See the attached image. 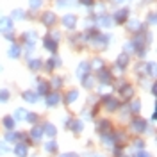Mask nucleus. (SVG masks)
<instances>
[{
  "instance_id": "obj_1",
  "label": "nucleus",
  "mask_w": 157,
  "mask_h": 157,
  "mask_svg": "<svg viewBox=\"0 0 157 157\" xmlns=\"http://www.w3.org/2000/svg\"><path fill=\"white\" fill-rule=\"evenodd\" d=\"M75 23H77V16L75 14H66L63 16V25L66 29H75Z\"/></svg>"
},
{
  "instance_id": "obj_2",
  "label": "nucleus",
  "mask_w": 157,
  "mask_h": 157,
  "mask_svg": "<svg viewBox=\"0 0 157 157\" xmlns=\"http://www.w3.org/2000/svg\"><path fill=\"white\" fill-rule=\"evenodd\" d=\"M0 30L6 32V34L11 32V30H13V20L11 18H2L0 20Z\"/></svg>"
},
{
  "instance_id": "obj_3",
  "label": "nucleus",
  "mask_w": 157,
  "mask_h": 157,
  "mask_svg": "<svg viewBox=\"0 0 157 157\" xmlns=\"http://www.w3.org/2000/svg\"><path fill=\"white\" fill-rule=\"evenodd\" d=\"M127 18H128V9H120L114 14V21L116 23H123V21H127Z\"/></svg>"
},
{
  "instance_id": "obj_4",
  "label": "nucleus",
  "mask_w": 157,
  "mask_h": 157,
  "mask_svg": "<svg viewBox=\"0 0 157 157\" xmlns=\"http://www.w3.org/2000/svg\"><path fill=\"white\" fill-rule=\"evenodd\" d=\"M56 14H54V13H45V14H43V16H41V21H43V23H45V25H48V27H52V25H54V23H56Z\"/></svg>"
},
{
  "instance_id": "obj_5",
  "label": "nucleus",
  "mask_w": 157,
  "mask_h": 157,
  "mask_svg": "<svg viewBox=\"0 0 157 157\" xmlns=\"http://www.w3.org/2000/svg\"><path fill=\"white\" fill-rule=\"evenodd\" d=\"M134 128H136V132H145L147 130V121L145 120H134Z\"/></svg>"
},
{
  "instance_id": "obj_6",
  "label": "nucleus",
  "mask_w": 157,
  "mask_h": 157,
  "mask_svg": "<svg viewBox=\"0 0 157 157\" xmlns=\"http://www.w3.org/2000/svg\"><path fill=\"white\" fill-rule=\"evenodd\" d=\"M45 48H48L50 52H56L57 50V41L52 38H45Z\"/></svg>"
},
{
  "instance_id": "obj_7",
  "label": "nucleus",
  "mask_w": 157,
  "mask_h": 157,
  "mask_svg": "<svg viewBox=\"0 0 157 157\" xmlns=\"http://www.w3.org/2000/svg\"><path fill=\"white\" fill-rule=\"evenodd\" d=\"M118 105H120V104H118V102L114 100V98H111V97H105V107H107L109 111H114V109H116Z\"/></svg>"
},
{
  "instance_id": "obj_8",
  "label": "nucleus",
  "mask_w": 157,
  "mask_h": 157,
  "mask_svg": "<svg viewBox=\"0 0 157 157\" xmlns=\"http://www.w3.org/2000/svg\"><path fill=\"white\" fill-rule=\"evenodd\" d=\"M128 27H130V29H134V32H139V30L143 29L141 21H137V20H130V21H128Z\"/></svg>"
},
{
  "instance_id": "obj_9",
  "label": "nucleus",
  "mask_w": 157,
  "mask_h": 157,
  "mask_svg": "<svg viewBox=\"0 0 157 157\" xmlns=\"http://www.w3.org/2000/svg\"><path fill=\"white\" fill-rule=\"evenodd\" d=\"M98 78H100L102 82H109V80H111V75H109L107 70H100V71H98Z\"/></svg>"
},
{
  "instance_id": "obj_10",
  "label": "nucleus",
  "mask_w": 157,
  "mask_h": 157,
  "mask_svg": "<svg viewBox=\"0 0 157 157\" xmlns=\"http://www.w3.org/2000/svg\"><path fill=\"white\" fill-rule=\"evenodd\" d=\"M86 70H89V63H82L80 66H78V77L80 78H84V75H86Z\"/></svg>"
},
{
  "instance_id": "obj_11",
  "label": "nucleus",
  "mask_w": 157,
  "mask_h": 157,
  "mask_svg": "<svg viewBox=\"0 0 157 157\" xmlns=\"http://www.w3.org/2000/svg\"><path fill=\"white\" fill-rule=\"evenodd\" d=\"M20 54H21V48H20L18 45H13V47H11V50H9V56H11V57L16 59V57L20 56Z\"/></svg>"
},
{
  "instance_id": "obj_12",
  "label": "nucleus",
  "mask_w": 157,
  "mask_h": 157,
  "mask_svg": "<svg viewBox=\"0 0 157 157\" xmlns=\"http://www.w3.org/2000/svg\"><path fill=\"white\" fill-rule=\"evenodd\" d=\"M57 102H59V95L57 93H54V95H48V97H47V104H48V105H56Z\"/></svg>"
},
{
  "instance_id": "obj_13",
  "label": "nucleus",
  "mask_w": 157,
  "mask_h": 157,
  "mask_svg": "<svg viewBox=\"0 0 157 157\" xmlns=\"http://www.w3.org/2000/svg\"><path fill=\"white\" fill-rule=\"evenodd\" d=\"M98 23H100V25H104V27H109V25H111L113 21H111V18H109V16H105V14H102V16L98 18Z\"/></svg>"
},
{
  "instance_id": "obj_14",
  "label": "nucleus",
  "mask_w": 157,
  "mask_h": 157,
  "mask_svg": "<svg viewBox=\"0 0 157 157\" xmlns=\"http://www.w3.org/2000/svg\"><path fill=\"white\" fill-rule=\"evenodd\" d=\"M14 152H16L20 157H25L27 155V147H25V145H18V147L14 148Z\"/></svg>"
},
{
  "instance_id": "obj_15",
  "label": "nucleus",
  "mask_w": 157,
  "mask_h": 157,
  "mask_svg": "<svg viewBox=\"0 0 157 157\" xmlns=\"http://www.w3.org/2000/svg\"><path fill=\"white\" fill-rule=\"evenodd\" d=\"M23 98H25L27 102H36V100H38V95H34V93H30V91H25V93H23Z\"/></svg>"
},
{
  "instance_id": "obj_16",
  "label": "nucleus",
  "mask_w": 157,
  "mask_h": 157,
  "mask_svg": "<svg viewBox=\"0 0 157 157\" xmlns=\"http://www.w3.org/2000/svg\"><path fill=\"white\" fill-rule=\"evenodd\" d=\"M77 97H78L77 91H70L68 95H66V102H64V104H71V102H73V100H75Z\"/></svg>"
},
{
  "instance_id": "obj_17",
  "label": "nucleus",
  "mask_w": 157,
  "mask_h": 157,
  "mask_svg": "<svg viewBox=\"0 0 157 157\" xmlns=\"http://www.w3.org/2000/svg\"><path fill=\"white\" fill-rule=\"evenodd\" d=\"M13 18H14V20H23V18H25V13H23L21 9L13 11Z\"/></svg>"
},
{
  "instance_id": "obj_18",
  "label": "nucleus",
  "mask_w": 157,
  "mask_h": 157,
  "mask_svg": "<svg viewBox=\"0 0 157 157\" xmlns=\"http://www.w3.org/2000/svg\"><path fill=\"white\" fill-rule=\"evenodd\" d=\"M118 63H120V68H125V66H127V63H128V57H127V54H123V56H120V59H118Z\"/></svg>"
},
{
  "instance_id": "obj_19",
  "label": "nucleus",
  "mask_w": 157,
  "mask_h": 157,
  "mask_svg": "<svg viewBox=\"0 0 157 157\" xmlns=\"http://www.w3.org/2000/svg\"><path fill=\"white\" fill-rule=\"evenodd\" d=\"M29 4H30V9L32 11H36L41 7V0H29Z\"/></svg>"
},
{
  "instance_id": "obj_20",
  "label": "nucleus",
  "mask_w": 157,
  "mask_h": 157,
  "mask_svg": "<svg viewBox=\"0 0 157 157\" xmlns=\"http://www.w3.org/2000/svg\"><path fill=\"white\" fill-rule=\"evenodd\" d=\"M45 132H47L48 136H56V127L48 123V125H45Z\"/></svg>"
},
{
  "instance_id": "obj_21",
  "label": "nucleus",
  "mask_w": 157,
  "mask_h": 157,
  "mask_svg": "<svg viewBox=\"0 0 157 157\" xmlns=\"http://www.w3.org/2000/svg\"><path fill=\"white\" fill-rule=\"evenodd\" d=\"M121 95H123L125 98H128L130 95H132V88H130V86H123V89H121Z\"/></svg>"
},
{
  "instance_id": "obj_22",
  "label": "nucleus",
  "mask_w": 157,
  "mask_h": 157,
  "mask_svg": "<svg viewBox=\"0 0 157 157\" xmlns=\"http://www.w3.org/2000/svg\"><path fill=\"white\" fill-rule=\"evenodd\" d=\"M30 136L34 137V139H39V137H41V128L34 127V128H32V132H30Z\"/></svg>"
},
{
  "instance_id": "obj_23",
  "label": "nucleus",
  "mask_w": 157,
  "mask_h": 157,
  "mask_svg": "<svg viewBox=\"0 0 157 157\" xmlns=\"http://www.w3.org/2000/svg\"><path fill=\"white\" fill-rule=\"evenodd\" d=\"M6 100H9V91L7 89H2L0 91V102H6Z\"/></svg>"
},
{
  "instance_id": "obj_24",
  "label": "nucleus",
  "mask_w": 157,
  "mask_h": 157,
  "mask_svg": "<svg viewBox=\"0 0 157 157\" xmlns=\"http://www.w3.org/2000/svg\"><path fill=\"white\" fill-rule=\"evenodd\" d=\"M47 150H48V152H56V150H57V145H56V143H54V141H50L48 145H47Z\"/></svg>"
},
{
  "instance_id": "obj_25",
  "label": "nucleus",
  "mask_w": 157,
  "mask_h": 157,
  "mask_svg": "<svg viewBox=\"0 0 157 157\" xmlns=\"http://www.w3.org/2000/svg\"><path fill=\"white\" fill-rule=\"evenodd\" d=\"M39 91H41V93H48V84L41 82V84H39Z\"/></svg>"
},
{
  "instance_id": "obj_26",
  "label": "nucleus",
  "mask_w": 157,
  "mask_h": 157,
  "mask_svg": "<svg viewBox=\"0 0 157 157\" xmlns=\"http://www.w3.org/2000/svg\"><path fill=\"white\" fill-rule=\"evenodd\" d=\"M4 125L11 130V128H13V120H11V118H6V120H4Z\"/></svg>"
},
{
  "instance_id": "obj_27",
  "label": "nucleus",
  "mask_w": 157,
  "mask_h": 157,
  "mask_svg": "<svg viewBox=\"0 0 157 157\" xmlns=\"http://www.w3.org/2000/svg\"><path fill=\"white\" fill-rule=\"evenodd\" d=\"M71 127H73V130H75V132H80L82 125H80V121H73V125H71Z\"/></svg>"
},
{
  "instance_id": "obj_28",
  "label": "nucleus",
  "mask_w": 157,
  "mask_h": 157,
  "mask_svg": "<svg viewBox=\"0 0 157 157\" xmlns=\"http://www.w3.org/2000/svg\"><path fill=\"white\" fill-rule=\"evenodd\" d=\"M111 125H109V121H100V125H98V128H102V132H104V128H109Z\"/></svg>"
},
{
  "instance_id": "obj_29",
  "label": "nucleus",
  "mask_w": 157,
  "mask_h": 157,
  "mask_svg": "<svg viewBox=\"0 0 157 157\" xmlns=\"http://www.w3.org/2000/svg\"><path fill=\"white\" fill-rule=\"evenodd\" d=\"M39 64H41L39 61H30V63H29V66H30V68H34V70L39 68Z\"/></svg>"
},
{
  "instance_id": "obj_30",
  "label": "nucleus",
  "mask_w": 157,
  "mask_h": 157,
  "mask_svg": "<svg viewBox=\"0 0 157 157\" xmlns=\"http://www.w3.org/2000/svg\"><path fill=\"white\" fill-rule=\"evenodd\" d=\"M80 4H82V6H89V7H91V6L95 4V0H80Z\"/></svg>"
},
{
  "instance_id": "obj_31",
  "label": "nucleus",
  "mask_w": 157,
  "mask_h": 157,
  "mask_svg": "<svg viewBox=\"0 0 157 157\" xmlns=\"http://www.w3.org/2000/svg\"><path fill=\"white\" fill-rule=\"evenodd\" d=\"M23 114H27L23 109H18V111H16V118H23Z\"/></svg>"
},
{
  "instance_id": "obj_32",
  "label": "nucleus",
  "mask_w": 157,
  "mask_h": 157,
  "mask_svg": "<svg viewBox=\"0 0 157 157\" xmlns=\"http://www.w3.org/2000/svg\"><path fill=\"white\" fill-rule=\"evenodd\" d=\"M68 4H70L68 0H57V6H59V7H61V6L64 7V6H68Z\"/></svg>"
},
{
  "instance_id": "obj_33",
  "label": "nucleus",
  "mask_w": 157,
  "mask_h": 157,
  "mask_svg": "<svg viewBox=\"0 0 157 157\" xmlns=\"http://www.w3.org/2000/svg\"><path fill=\"white\" fill-rule=\"evenodd\" d=\"M36 114H27V120H29V121H36Z\"/></svg>"
},
{
  "instance_id": "obj_34",
  "label": "nucleus",
  "mask_w": 157,
  "mask_h": 157,
  "mask_svg": "<svg viewBox=\"0 0 157 157\" xmlns=\"http://www.w3.org/2000/svg\"><path fill=\"white\" fill-rule=\"evenodd\" d=\"M130 109H134V111H139V104H137V102H134V104H132V105H130Z\"/></svg>"
},
{
  "instance_id": "obj_35",
  "label": "nucleus",
  "mask_w": 157,
  "mask_h": 157,
  "mask_svg": "<svg viewBox=\"0 0 157 157\" xmlns=\"http://www.w3.org/2000/svg\"><path fill=\"white\" fill-rule=\"evenodd\" d=\"M148 21H150V23H155V14H154V13L150 14V18H148Z\"/></svg>"
},
{
  "instance_id": "obj_36",
  "label": "nucleus",
  "mask_w": 157,
  "mask_h": 157,
  "mask_svg": "<svg viewBox=\"0 0 157 157\" xmlns=\"http://www.w3.org/2000/svg\"><path fill=\"white\" fill-rule=\"evenodd\" d=\"M61 157H78L77 154H61Z\"/></svg>"
},
{
  "instance_id": "obj_37",
  "label": "nucleus",
  "mask_w": 157,
  "mask_h": 157,
  "mask_svg": "<svg viewBox=\"0 0 157 157\" xmlns=\"http://www.w3.org/2000/svg\"><path fill=\"white\" fill-rule=\"evenodd\" d=\"M2 152H7V147H6V145H4V143H2V145H0V154H2Z\"/></svg>"
},
{
  "instance_id": "obj_38",
  "label": "nucleus",
  "mask_w": 157,
  "mask_h": 157,
  "mask_svg": "<svg viewBox=\"0 0 157 157\" xmlns=\"http://www.w3.org/2000/svg\"><path fill=\"white\" fill-rule=\"evenodd\" d=\"M93 66H97V68H100V66H102V61H95V63H93Z\"/></svg>"
},
{
  "instance_id": "obj_39",
  "label": "nucleus",
  "mask_w": 157,
  "mask_h": 157,
  "mask_svg": "<svg viewBox=\"0 0 157 157\" xmlns=\"http://www.w3.org/2000/svg\"><path fill=\"white\" fill-rule=\"evenodd\" d=\"M136 157H148V154H145V152H141V154H137Z\"/></svg>"
},
{
  "instance_id": "obj_40",
  "label": "nucleus",
  "mask_w": 157,
  "mask_h": 157,
  "mask_svg": "<svg viewBox=\"0 0 157 157\" xmlns=\"http://www.w3.org/2000/svg\"><path fill=\"white\" fill-rule=\"evenodd\" d=\"M116 2H118V4H121V2H125V0H116Z\"/></svg>"
}]
</instances>
